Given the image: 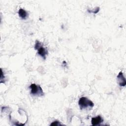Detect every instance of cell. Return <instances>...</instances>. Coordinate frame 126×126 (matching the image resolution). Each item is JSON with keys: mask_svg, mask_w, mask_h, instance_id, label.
<instances>
[{"mask_svg": "<svg viewBox=\"0 0 126 126\" xmlns=\"http://www.w3.org/2000/svg\"><path fill=\"white\" fill-rule=\"evenodd\" d=\"M60 125H62V124L59 121H54L50 124V126H60Z\"/></svg>", "mask_w": 126, "mask_h": 126, "instance_id": "obj_7", "label": "cell"}, {"mask_svg": "<svg viewBox=\"0 0 126 126\" xmlns=\"http://www.w3.org/2000/svg\"><path fill=\"white\" fill-rule=\"evenodd\" d=\"M31 94L33 95L41 96L44 95V93L41 87L35 84H32L30 86Z\"/></svg>", "mask_w": 126, "mask_h": 126, "instance_id": "obj_3", "label": "cell"}, {"mask_svg": "<svg viewBox=\"0 0 126 126\" xmlns=\"http://www.w3.org/2000/svg\"><path fill=\"white\" fill-rule=\"evenodd\" d=\"M34 49L37 50V53L44 60L46 59V56L48 55V51L43 47L41 42L38 40H36L34 45Z\"/></svg>", "mask_w": 126, "mask_h": 126, "instance_id": "obj_1", "label": "cell"}, {"mask_svg": "<svg viewBox=\"0 0 126 126\" xmlns=\"http://www.w3.org/2000/svg\"><path fill=\"white\" fill-rule=\"evenodd\" d=\"M1 76H2V70H1ZM0 79H1V81L2 80V77H1V78H0Z\"/></svg>", "mask_w": 126, "mask_h": 126, "instance_id": "obj_10", "label": "cell"}, {"mask_svg": "<svg viewBox=\"0 0 126 126\" xmlns=\"http://www.w3.org/2000/svg\"><path fill=\"white\" fill-rule=\"evenodd\" d=\"M99 7H97L96 8H95V9L94 10H88V11L89 12H92V13H97L98 11H99Z\"/></svg>", "mask_w": 126, "mask_h": 126, "instance_id": "obj_8", "label": "cell"}, {"mask_svg": "<svg viewBox=\"0 0 126 126\" xmlns=\"http://www.w3.org/2000/svg\"><path fill=\"white\" fill-rule=\"evenodd\" d=\"M65 65H66V62H65V61H63V66H65Z\"/></svg>", "mask_w": 126, "mask_h": 126, "instance_id": "obj_9", "label": "cell"}, {"mask_svg": "<svg viewBox=\"0 0 126 126\" xmlns=\"http://www.w3.org/2000/svg\"><path fill=\"white\" fill-rule=\"evenodd\" d=\"M103 120L102 118L100 116L98 115L95 117H93L92 118L91 123L93 126H96V125H100V124L103 122Z\"/></svg>", "mask_w": 126, "mask_h": 126, "instance_id": "obj_5", "label": "cell"}, {"mask_svg": "<svg viewBox=\"0 0 126 126\" xmlns=\"http://www.w3.org/2000/svg\"><path fill=\"white\" fill-rule=\"evenodd\" d=\"M78 104L81 110L88 108H92L94 106L93 101L86 97H81L78 101Z\"/></svg>", "mask_w": 126, "mask_h": 126, "instance_id": "obj_2", "label": "cell"}, {"mask_svg": "<svg viewBox=\"0 0 126 126\" xmlns=\"http://www.w3.org/2000/svg\"><path fill=\"white\" fill-rule=\"evenodd\" d=\"M117 81L119 85L121 87L125 86L126 85V80L122 71H120L117 76Z\"/></svg>", "mask_w": 126, "mask_h": 126, "instance_id": "obj_4", "label": "cell"}, {"mask_svg": "<svg viewBox=\"0 0 126 126\" xmlns=\"http://www.w3.org/2000/svg\"><path fill=\"white\" fill-rule=\"evenodd\" d=\"M18 14L20 17L22 19H26L28 16V12L24 9L20 8L18 11Z\"/></svg>", "mask_w": 126, "mask_h": 126, "instance_id": "obj_6", "label": "cell"}]
</instances>
